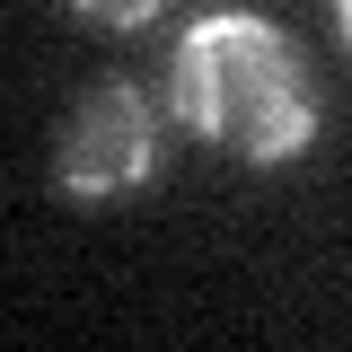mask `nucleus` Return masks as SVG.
Instances as JSON below:
<instances>
[{"label": "nucleus", "mask_w": 352, "mask_h": 352, "mask_svg": "<svg viewBox=\"0 0 352 352\" xmlns=\"http://www.w3.org/2000/svg\"><path fill=\"white\" fill-rule=\"evenodd\" d=\"M335 27H344V44H352V0H335Z\"/></svg>", "instance_id": "nucleus-4"}, {"label": "nucleus", "mask_w": 352, "mask_h": 352, "mask_svg": "<svg viewBox=\"0 0 352 352\" xmlns=\"http://www.w3.org/2000/svg\"><path fill=\"white\" fill-rule=\"evenodd\" d=\"M88 27H150L159 18V0H71Z\"/></svg>", "instance_id": "nucleus-3"}, {"label": "nucleus", "mask_w": 352, "mask_h": 352, "mask_svg": "<svg viewBox=\"0 0 352 352\" xmlns=\"http://www.w3.org/2000/svg\"><path fill=\"white\" fill-rule=\"evenodd\" d=\"M168 106H176V124H194L203 141H220L229 159H256V168L300 159L308 132H317L300 44L256 9H212V18H194L176 36Z\"/></svg>", "instance_id": "nucleus-1"}, {"label": "nucleus", "mask_w": 352, "mask_h": 352, "mask_svg": "<svg viewBox=\"0 0 352 352\" xmlns=\"http://www.w3.org/2000/svg\"><path fill=\"white\" fill-rule=\"evenodd\" d=\"M159 168V106L141 97L132 80H106L80 97V115L62 124V150H53V176H62V194H132V185H150Z\"/></svg>", "instance_id": "nucleus-2"}]
</instances>
